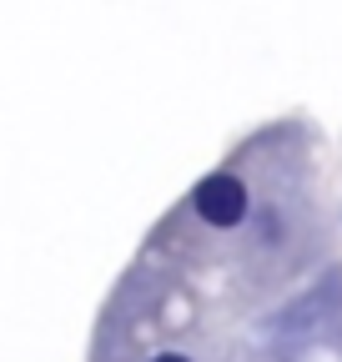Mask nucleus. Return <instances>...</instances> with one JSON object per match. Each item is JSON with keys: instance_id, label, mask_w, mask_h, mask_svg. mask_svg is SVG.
Listing matches in <instances>:
<instances>
[{"instance_id": "obj_1", "label": "nucleus", "mask_w": 342, "mask_h": 362, "mask_svg": "<svg viewBox=\"0 0 342 362\" xmlns=\"http://www.w3.org/2000/svg\"><path fill=\"white\" fill-rule=\"evenodd\" d=\"M187 211L206 226V232H242V226H252L256 206H252V187H247V176L237 166H217V171H206L196 187L187 192Z\"/></svg>"}, {"instance_id": "obj_2", "label": "nucleus", "mask_w": 342, "mask_h": 362, "mask_svg": "<svg viewBox=\"0 0 342 362\" xmlns=\"http://www.w3.org/2000/svg\"><path fill=\"white\" fill-rule=\"evenodd\" d=\"M146 362H196L191 352H182V347H161V352H151Z\"/></svg>"}]
</instances>
